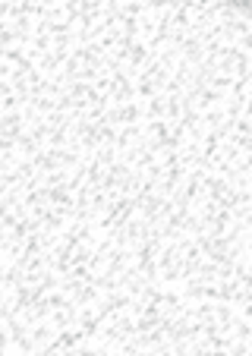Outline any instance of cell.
Here are the masks:
<instances>
[{
  "mask_svg": "<svg viewBox=\"0 0 252 356\" xmlns=\"http://www.w3.org/2000/svg\"><path fill=\"white\" fill-rule=\"evenodd\" d=\"M237 3H243V7H249V10H252V0H237Z\"/></svg>",
  "mask_w": 252,
  "mask_h": 356,
  "instance_id": "cell-1",
  "label": "cell"
}]
</instances>
